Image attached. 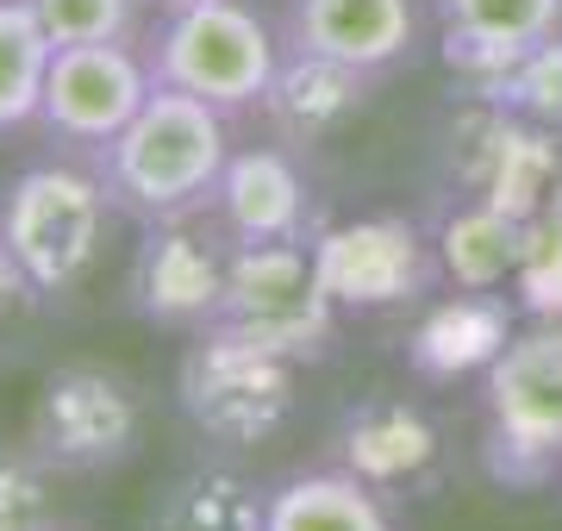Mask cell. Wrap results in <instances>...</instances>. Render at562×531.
Masks as SVG:
<instances>
[{
    "label": "cell",
    "instance_id": "obj_1",
    "mask_svg": "<svg viewBox=\"0 0 562 531\" xmlns=\"http://www.w3.org/2000/svg\"><path fill=\"white\" fill-rule=\"evenodd\" d=\"M225 163H232V138L220 106L157 82L144 113L101 150V188L120 213L157 225L213 206Z\"/></svg>",
    "mask_w": 562,
    "mask_h": 531
},
{
    "label": "cell",
    "instance_id": "obj_2",
    "mask_svg": "<svg viewBox=\"0 0 562 531\" xmlns=\"http://www.w3.org/2000/svg\"><path fill=\"white\" fill-rule=\"evenodd\" d=\"M106 206L101 176H81L76 163L20 169L0 188V250L20 263L32 294H63L94 269Z\"/></svg>",
    "mask_w": 562,
    "mask_h": 531
},
{
    "label": "cell",
    "instance_id": "obj_3",
    "mask_svg": "<svg viewBox=\"0 0 562 531\" xmlns=\"http://www.w3.org/2000/svg\"><path fill=\"white\" fill-rule=\"evenodd\" d=\"M150 69H157L162 88H181V94L213 101L220 113H238V106L269 101L281 50L276 32L244 0H194V7L162 13Z\"/></svg>",
    "mask_w": 562,
    "mask_h": 531
},
{
    "label": "cell",
    "instance_id": "obj_4",
    "mask_svg": "<svg viewBox=\"0 0 562 531\" xmlns=\"http://www.w3.org/2000/svg\"><path fill=\"white\" fill-rule=\"evenodd\" d=\"M331 313H338V301L325 294L319 257H313L306 238L238 245L232 250V275H225V301L206 331L294 363V357H306V350H319L331 338Z\"/></svg>",
    "mask_w": 562,
    "mask_h": 531
},
{
    "label": "cell",
    "instance_id": "obj_5",
    "mask_svg": "<svg viewBox=\"0 0 562 531\" xmlns=\"http://www.w3.org/2000/svg\"><path fill=\"white\" fill-rule=\"evenodd\" d=\"M487 419H494V475L538 488L562 470V319L513 331L487 363Z\"/></svg>",
    "mask_w": 562,
    "mask_h": 531
},
{
    "label": "cell",
    "instance_id": "obj_6",
    "mask_svg": "<svg viewBox=\"0 0 562 531\" xmlns=\"http://www.w3.org/2000/svg\"><path fill=\"white\" fill-rule=\"evenodd\" d=\"M176 394L201 438L244 450L276 438L281 419L294 413V363L257 344H238V338H220V331H194Z\"/></svg>",
    "mask_w": 562,
    "mask_h": 531
},
{
    "label": "cell",
    "instance_id": "obj_7",
    "mask_svg": "<svg viewBox=\"0 0 562 531\" xmlns=\"http://www.w3.org/2000/svg\"><path fill=\"white\" fill-rule=\"evenodd\" d=\"M25 444L57 475L113 470L138 444V394L125 388V375H113V369L63 363L38 382Z\"/></svg>",
    "mask_w": 562,
    "mask_h": 531
},
{
    "label": "cell",
    "instance_id": "obj_8",
    "mask_svg": "<svg viewBox=\"0 0 562 531\" xmlns=\"http://www.w3.org/2000/svg\"><path fill=\"white\" fill-rule=\"evenodd\" d=\"M238 238L225 225H201L194 213L144 225V245L132 257V307L150 326L169 331H206L225 301Z\"/></svg>",
    "mask_w": 562,
    "mask_h": 531
},
{
    "label": "cell",
    "instance_id": "obj_9",
    "mask_svg": "<svg viewBox=\"0 0 562 531\" xmlns=\"http://www.w3.org/2000/svg\"><path fill=\"white\" fill-rule=\"evenodd\" d=\"M150 94H157V69H150V57L132 50V38L125 44H57L50 76H44L38 120L63 144L106 150L144 113Z\"/></svg>",
    "mask_w": 562,
    "mask_h": 531
},
{
    "label": "cell",
    "instance_id": "obj_10",
    "mask_svg": "<svg viewBox=\"0 0 562 531\" xmlns=\"http://www.w3.org/2000/svg\"><path fill=\"white\" fill-rule=\"evenodd\" d=\"M313 257H319L325 294L357 313L419 301V294H431L443 269L413 219H357V225H338V231H319Z\"/></svg>",
    "mask_w": 562,
    "mask_h": 531
},
{
    "label": "cell",
    "instance_id": "obj_11",
    "mask_svg": "<svg viewBox=\"0 0 562 531\" xmlns=\"http://www.w3.org/2000/svg\"><path fill=\"white\" fill-rule=\"evenodd\" d=\"M443 20V57L482 88L506 76L525 50L557 38L562 0H438Z\"/></svg>",
    "mask_w": 562,
    "mask_h": 531
},
{
    "label": "cell",
    "instance_id": "obj_12",
    "mask_svg": "<svg viewBox=\"0 0 562 531\" xmlns=\"http://www.w3.org/2000/svg\"><path fill=\"white\" fill-rule=\"evenodd\" d=\"M413 0H294V50L382 76L413 50Z\"/></svg>",
    "mask_w": 562,
    "mask_h": 531
},
{
    "label": "cell",
    "instance_id": "obj_13",
    "mask_svg": "<svg viewBox=\"0 0 562 531\" xmlns=\"http://www.w3.org/2000/svg\"><path fill=\"white\" fill-rule=\"evenodd\" d=\"M213 213L238 245H288V238H306V219H313L301 169L281 150H232Z\"/></svg>",
    "mask_w": 562,
    "mask_h": 531
},
{
    "label": "cell",
    "instance_id": "obj_14",
    "mask_svg": "<svg viewBox=\"0 0 562 531\" xmlns=\"http://www.w3.org/2000/svg\"><path fill=\"white\" fill-rule=\"evenodd\" d=\"M513 344V307H506V294L494 287H462L450 301L419 319L413 331V344H406V363L419 369L425 382H457V375H475Z\"/></svg>",
    "mask_w": 562,
    "mask_h": 531
},
{
    "label": "cell",
    "instance_id": "obj_15",
    "mask_svg": "<svg viewBox=\"0 0 562 531\" xmlns=\"http://www.w3.org/2000/svg\"><path fill=\"white\" fill-rule=\"evenodd\" d=\"M362 101H369V76H362V69L313 57V50H294V63L276 69V88H269L262 113L276 120V132L288 144H319V138H331L344 120H357Z\"/></svg>",
    "mask_w": 562,
    "mask_h": 531
},
{
    "label": "cell",
    "instance_id": "obj_16",
    "mask_svg": "<svg viewBox=\"0 0 562 531\" xmlns=\"http://www.w3.org/2000/svg\"><path fill=\"white\" fill-rule=\"evenodd\" d=\"M438 463V431L406 400H369L344 426V470L362 475L369 488H413Z\"/></svg>",
    "mask_w": 562,
    "mask_h": 531
},
{
    "label": "cell",
    "instance_id": "obj_17",
    "mask_svg": "<svg viewBox=\"0 0 562 531\" xmlns=\"http://www.w3.org/2000/svg\"><path fill=\"white\" fill-rule=\"evenodd\" d=\"M269 488H257L238 470H181L150 500L144 531H262Z\"/></svg>",
    "mask_w": 562,
    "mask_h": 531
},
{
    "label": "cell",
    "instance_id": "obj_18",
    "mask_svg": "<svg viewBox=\"0 0 562 531\" xmlns=\"http://www.w3.org/2000/svg\"><path fill=\"white\" fill-rule=\"evenodd\" d=\"M531 219H513L494 201H462L438 231V263L457 287H506L525 263Z\"/></svg>",
    "mask_w": 562,
    "mask_h": 531
},
{
    "label": "cell",
    "instance_id": "obj_19",
    "mask_svg": "<svg viewBox=\"0 0 562 531\" xmlns=\"http://www.w3.org/2000/svg\"><path fill=\"white\" fill-rule=\"evenodd\" d=\"M262 531H394L382 488H369L350 470H313L269 488Z\"/></svg>",
    "mask_w": 562,
    "mask_h": 531
},
{
    "label": "cell",
    "instance_id": "obj_20",
    "mask_svg": "<svg viewBox=\"0 0 562 531\" xmlns=\"http://www.w3.org/2000/svg\"><path fill=\"white\" fill-rule=\"evenodd\" d=\"M57 44L32 13V0H0V138H13L44 113V76Z\"/></svg>",
    "mask_w": 562,
    "mask_h": 531
},
{
    "label": "cell",
    "instance_id": "obj_21",
    "mask_svg": "<svg viewBox=\"0 0 562 531\" xmlns=\"http://www.w3.org/2000/svg\"><path fill=\"white\" fill-rule=\"evenodd\" d=\"M475 101H494V106H519V113H538V120H562V44H538L525 50L506 76L475 88Z\"/></svg>",
    "mask_w": 562,
    "mask_h": 531
},
{
    "label": "cell",
    "instance_id": "obj_22",
    "mask_svg": "<svg viewBox=\"0 0 562 531\" xmlns=\"http://www.w3.org/2000/svg\"><path fill=\"white\" fill-rule=\"evenodd\" d=\"M0 531H57L50 470L32 444H0Z\"/></svg>",
    "mask_w": 562,
    "mask_h": 531
},
{
    "label": "cell",
    "instance_id": "obj_23",
    "mask_svg": "<svg viewBox=\"0 0 562 531\" xmlns=\"http://www.w3.org/2000/svg\"><path fill=\"white\" fill-rule=\"evenodd\" d=\"M50 44H125L138 25V0H32Z\"/></svg>",
    "mask_w": 562,
    "mask_h": 531
},
{
    "label": "cell",
    "instance_id": "obj_24",
    "mask_svg": "<svg viewBox=\"0 0 562 531\" xmlns=\"http://www.w3.org/2000/svg\"><path fill=\"white\" fill-rule=\"evenodd\" d=\"M519 301L531 319H562V219L538 213L531 238H525V263H519Z\"/></svg>",
    "mask_w": 562,
    "mask_h": 531
},
{
    "label": "cell",
    "instance_id": "obj_25",
    "mask_svg": "<svg viewBox=\"0 0 562 531\" xmlns=\"http://www.w3.org/2000/svg\"><path fill=\"white\" fill-rule=\"evenodd\" d=\"M25 301H32V282H25L20 263H13V257L0 250V319H7L13 307H25Z\"/></svg>",
    "mask_w": 562,
    "mask_h": 531
},
{
    "label": "cell",
    "instance_id": "obj_26",
    "mask_svg": "<svg viewBox=\"0 0 562 531\" xmlns=\"http://www.w3.org/2000/svg\"><path fill=\"white\" fill-rule=\"evenodd\" d=\"M150 7H162V13H176V7H194V0H150Z\"/></svg>",
    "mask_w": 562,
    "mask_h": 531
}]
</instances>
